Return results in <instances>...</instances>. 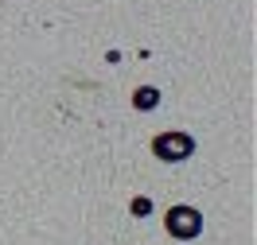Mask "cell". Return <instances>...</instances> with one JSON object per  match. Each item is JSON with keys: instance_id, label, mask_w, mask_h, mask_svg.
<instances>
[{"instance_id": "cell-3", "label": "cell", "mask_w": 257, "mask_h": 245, "mask_svg": "<svg viewBox=\"0 0 257 245\" xmlns=\"http://www.w3.org/2000/svg\"><path fill=\"white\" fill-rule=\"evenodd\" d=\"M156 101H160V94H156L152 86H145V90L133 94V105H137V109H156Z\"/></svg>"}, {"instance_id": "cell-2", "label": "cell", "mask_w": 257, "mask_h": 245, "mask_svg": "<svg viewBox=\"0 0 257 245\" xmlns=\"http://www.w3.org/2000/svg\"><path fill=\"white\" fill-rule=\"evenodd\" d=\"M164 222H168V233L179 237V241H191V237H199V229H203V218H199L195 206H172Z\"/></svg>"}, {"instance_id": "cell-4", "label": "cell", "mask_w": 257, "mask_h": 245, "mask_svg": "<svg viewBox=\"0 0 257 245\" xmlns=\"http://www.w3.org/2000/svg\"><path fill=\"white\" fill-rule=\"evenodd\" d=\"M148 210H152L148 198H133V214H148Z\"/></svg>"}, {"instance_id": "cell-1", "label": "cell", "mask_w": 257, "mask_h": 245, "mask_svg": "<svg viewBox=\"0 0 257 245\" xmlns=\"http://www.w3.org/2000/svg\"><path fill=\"white\" fill-rule=\"evenodd\" d=\"M152 152H156L160 160H168V163H179V160H187L195 152V140L187 132H160V136L152 140Z\"/></svg>"}]
</instances>
